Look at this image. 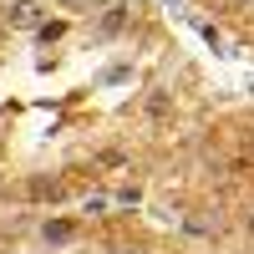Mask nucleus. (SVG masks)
Here are the masks:
<instances>
[{"label": "nucleus", "instance_id": "nucleus-2", "mask_svg": "<svg viewBox=\"0 0 254 254\" xmlns=\"http://www.w3.org/2000/svg\"><path fill=\"white\" fill-rule=\"evenodd\" d=\"M168 112H173L168 92H147V117H168Z\"/></svg>", "mask_w": 254, "mask_h": 254}, {"label": "nucleus", "instance_id": "nucleus-1", "mask_svg": "<svg viewBox=\"0 0 254 254\" xmlns=\"http://www.w3.org/2000/svg\"><path fill=\"white\" fill-rule=\"evenodd\" d=\"M5 20H10V26H41V10L36 5H10Z\"/></svg>", "mask_w": 254, "mask_h": 254}, {"label": "nucleus", "instance_id": "nucleus-3", "mask_svg": "<svg viewBox=\"0 0 254 254\" xmlns=\"http://www.w3.org/2000/svg\"><path fill=\"white\" fill-rule=\"evenodd\" d=\"M31 198H61V183L56 178H36L31 183Z\"/></svg>", "mask_w": 254, "mask_h": 254}, {"label": "nucleus", "instance_id": "nucleus-4", "mask_svg": "<svg viewBox=\"0 0 254 254\" xmlns=\"http://www.w3.org/2000/svg\"><path fill=\"white\" fill-rule=\"evenodd\" d=\"M122 20H127V10H122V5H112V10H107V20H102V31H107V36H112V31H122Z\"/></svg>", "mask_w": 254, "mask_h": 254}, {"label": "nucleus", "instance_id": "nucleus-5", "mask_svg": "<svg viewBox=\"0 0 254 254\" xmlns=\"http://www.w3.org/2000/svg\"><path fill=\"white\" fill-rule=\"evenodd\" d=\"M61 31H66V26H61V20H46V26H41V41H46V46H51V41H56Z\"/></svg>", "mask_w": 254, "mask_h": 254}, {"label": "nucleus", "instance_id": "nucleus-6", "mask_svg": "<svg viewBox=\"0 0 254 254\" xmlns=\"http://www.w3.org/2000/svg\"><path fill=\"white\" fill-rule=\"evenodd\" d=\"M244 224H249V234H254V214H249V219H244Z\"/></svg>", "mask_w": 254, "mask_h": 254}, {"label": "nucleus", "instance_id": "nucleus-7", "mask_svg": "<svg viewBox=\"0 0 254 254\" xmlns=\"http://www.w3.org/2000/svg\"><path fill=\"white\" fill-rule=\"evenodd\" d=\"M239 5H244V0H239Z\"/></svg>", "mask_w": 254, "mask_h": 254}]
</instances>
